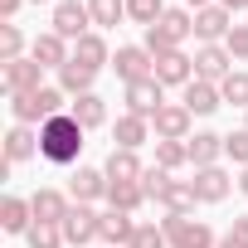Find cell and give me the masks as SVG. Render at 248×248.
<instances>
[{"label": "cell", "mask_w": 248, "mask_h": 248, "mask_svg": "<svg viewBox=\"0 0 248 248\" xmlns=\"http://www.w3.org/2000/svg\"><path fill=\"white\" fill-rule=\"evenodd\" d=\"M83 127L73 122V112H63V117H49L44 127H39V156L49 161V166H73L78 156H83Z\"/></svg>", "instance_id": "obj_1"}, {"label": "cell", "mask_w": 248, "mask_h": 248, "mask_svg": "<svg viewBox=\"0 0 248 248\" xmlns=\"http://www.w3.org/2000/svg\"><path fill=\"white\" fill-rule=\"evenodd\" d=\"M68 102H73V97H68L63 88H49V83H44L39 93H20V97H10V117L20 122V127H34V122L44 127L49 117H63V112H68Z\"/></svg>", "instance_id": "obj_2"}, {"label": "cell", "mask_w": 248, "mask_h": 248, "mask_svg": "<svg viewBox=\"0 0 248 248\" xmlns=\"http://www.w3.org/2000/svg\"><path fill=\"white\" fill-rule=\"evenodd\" d=\"M190 34H195V10L175 5V10H166V15L146 30V39H141V44H146L151 54H170V49H180Z\"/></svg>", "instance_id": "obj_3"}, {"label": "cell", "mask_w": 248, "mask_h": 248, "mask_svg": "<svg viewBox=\"0 0 248 248\" xmlns=\"http://www.w3.org/2000/svg\"><path fill=\"white\" fill-rule=\"evenodd\" d=\"M161 229H166L170 248H219L214 229H209L204 219H195V214H166Z\"/></svg>", "instance_id": "obj_4"}, {"label": "cell", "mask_w": 248, "mask_h": 248, "mask_svg": "<svg viewBox=\"0 0 248 248\" xmlns=\"http://www.w3.org/2000/svg\"><path fill=\"white\" fill-rule=\"evenodd\" d=\"M112 73L122 78V88L127 83H141V78H156V54L146 44H122L112 54Z\"/></svg>", "instance_id": "obj_5"}, {"label": "cell", "mask_w": 248, "mask_h": 248, "mask_svg": "<svg viewBox=\"0 0 248 248\" xmlns=\"http://www.w3.org/2000/svg\"><path fill=\"white\" fill-rule=\"evenodd\" d=\"M0 88H5V97L39 93V88H44V63H34L30 54H25V59H10V63H0Z\"/></svg>", "instance_id": "obj_6"}, {"label": "cell", "mask_w": 248, "mask_h": 248, "mask_svg": "<svg viewBox=\"0 0 248 248\" xmlns=\"http://www.w3.org/2000/svg\"><path fill=\"white\" fill-rule=\"evenodd\" d=\"M88 25H93L88 0H59V5H54V20H49V30H54V34H63L68 44H78L83 34H93Z\"/></svg>", "instance_id": "obj_7"}, {"label": "cell", "mask_w": 248, "mask_h": 248, "mask_svg": "<svg viewBox=\"0 0 248 248\" xmlns=\"http://www.w3.org/2000/svg\"><path fill=\"white\" fill-rule=\"evenodd\" d=\"M63 238H68V248L97 243V238H102V214H97L93 204H73L68 219H63Z\"/></svg>", "instance_id": "obj_8"}, {"label": "cell", "mask_w": 248, "mask_h": 248, "mask_svg": "<svg viewBox=\"0 0 248 248\" xmlns=\"http://www.w3.org/2000/svg\"><path fill=\"white\" fill-rule=\"evenodd\" d=\"M190 122H195V112H190L185 102H166V107L151 117V132H156V141H190V137H195Z\"/></svg>", "instance_id": "obj_9"}, {"label": "cell", "mask_w": 248, "mask_h": 248, "mask_svg": "<svg viewBox=\"0 0 248 248\" xmlns=\"http://www.w3.org/2000/svg\"><path fill=\"white\" fill-rule=\"evenodd\" d=\"M122 102H127V112H132V117H146V122H151V117L166 107V88H161L156 78H141V83H127Z\"/></svg>", "instance_id": "obj_10"}, {"label": "cell", "mask_w": 248, "mask_h": 248, "mask_svg": "<svg viewBox=\"0 0 248 248\" xmlns=\"http://www.w3.org/2000/svg\"><path fill=\"white\" fill-rule=\"evenodd\" d=\"M229 30H233V10H224V5L195 10V39H200V44H224Z\"/></svg>", "instance_id": "obj_11"}, {"label": "cell", "mask_w": 248, "mask_h": 248, "mask_svg": "<svg viewBox=\"0 0 248 248\" xmlns=\"http://www.w3.org/2000/svg\"><path fill=\"white\" fill-rule=\"evenodd\" d=\"M156 83H161V88H185V83H195V59H190L185 49L156 54Z\"/></svg>", "instance_id": "obj_12"}, {"label": "cell", "mask_w": 248, "mask_h": 248, "mask_svg": "<svg viewBox=\"0 0 248 248\" xmlns=\"http://www.w3.org/2000/svg\"><path fill=\"white\" fill-rule=\"evenodd\" d=\"M30 59L59 73V68H63V63L73 59V44H68L63 34H54V30H44V34H34V44H30Z\"/></svg>", "instance_id": "obj_13"}, {"label": "cell", "mask_w": 248, "mask_h": 248, "mask_svg": "<svg viewBox=\"0 0 248 248\" xmlns=\"http://www.w3.org/2000/svg\"><path fill=\"white\" fill-rule=\"evenodd\" d=\"M229 73H233V54H229L224 44H200V54H195V78L224 83Z\"/></svg>", "instance_id": "obj_14"}, {"label": "cell", "mask_w": 248, "mask_h": 248, "mask_svg": "<svg viewBox=\"0 0 248 248\" xmlns=\"http://www.w3.org/2000/svg\"><path fill=\"white\" fill-rule=\"evenodd\" d=\"M68 195H73V204H93V200H107V170L78 166V170L68 175Z\"/></svg>", "instance_id": "obj_15"}, {"label": "cell", "mask_w": 248, "mask_h": 248, "mask_svg": "<svg viewBox=\"0 0 248 248\" xmlns=\"http://www.w3.org/2000/svg\"><path fill=\"white\" fill-rule=\"evenodd\" d=\"M233 185H238V180H233L224 166H204V170H195V195H200V204H219V200H229Z\"/></svg>", "instance_id": "obj_16"}, {"label": "cell", "mask_w": 248, "mask_h": 248, "mask_svg": "<svg viewBox=\"0 0 248 248\" xmlns=\"http://www.w3.org/2000/svg\"><path fill=\"white\" fill-rule=\"evenodd\" d=\"M30 209H34L39 224H63L68 209H73V195H63V190H34L30 195Z\"/></svg>", "instance_id": "obj_17"}, {"label": "cell", "mask_w": 248, "mask_h": 248, "mask_svg": "<svg viewBox=\"0 0 248 248\" xmlns=\"http://www.w3.org/2000/svg\"><path fill=\"white\" fill-rule=\"evenodd\" d=\"M180 93H185L180 102H185L195 117H209V112H219V107H224V93H219V83H204V78H195V83H185Z\"/></svg>", "instance_id": "obj_18"}, {"label": "cell", "mask_w": 248, "mask_h": 248, "mask_svg": "<svg viewBox=\"0 0 248 248\" xmlns=\"http://www.w3.org/2000/svg\"><path fill=\"white\" fill-rule=\"evenodd\" d=\"M112 137H117L122 151H141V146L151 141V122H146V117H132V112H122L117 127H112Z\"/></svg>", "instance_id": "obj_19"}, {"label": "cell", "mask_w": 248, "mask_h": 248, "mask_svg": "<svg viewBox=\"0 0 248 248\" xmlns=\"http://www.w3.org/2000/svg\"><path fill=\"white\" fill-rule=\"evenodd\" d=\"M185 146H190V166H195V170H204V166H219V161H224V137H219V132H195Z\"/></svg>", "instance_id": "obj_20"}, {"label": "cell", "mask_w": 248, "mask_h": 248, "mask_svg": "<svg viewBox=\"0 0 248 248\" xmlns=\"http://www.w3.org/2000/svg\"><path fill=\"white\" fill-rule=\"evenodd\" d=\"M107 180L112 185H127V180H141L146 175V166H141V156L137 151H122V146H112V156H107Z\"/></svg>", "instance_id": "obj_21"}, {"label": "cell", "mask_w": 248, "mask_h": 248, "mask_svg": "<svg viewBox=\"0 0 248 248\" xmlns=\"http://www.w3.org/2000/svg\"><path fill=\"white\" fill-rule=\"evenodd\" d=\"M132 233H137V219H132V214L102 209V243H107V248H132Z\"/></svg>", "instance_id": "obj_22"}, {"label": "cell", "mask_w": 248, "mask_h": 248, "mask_svg": "<svg viewBox=\"0 0 248 248\" xmlns=\"http://www.w3.org/2000/svg\"><path fill=\"white\" fill-rule=\"evenodd\" d=\"M0 229H5V233H30V229H34L30 200H20V195H5V200H0Z\"/></svg>", "instance_id": "obj_23"}, {"label": "cell", "mask_w": 248, "mask_h": 248, "mask_svg": "<svg viewBox=\"0 0 248 248\" xmlns=\"http://www.w3.org/2000/svg\"><path fill=\"white\" fill-rule=\"evenodd\" d=\"M39 151V132L34 127H20V122H15V127L5 132V161L10 166H20V161H30Z\"/></svg>", "instance_id": "obj_24"}, {"label": "cell", "mask_w": 248, "mask_h": 248, "mask_svg": "<svg viewBox=\"0 0 248 248\" xmlns=\"http://www.w3.org/2000/svg\"><path fill=\"white\" fill-rule=\"evenodd\" d=\"M146 200H151V195H146V185H141V180H127V185H112V180H107V204H112V209H122V214H137Z\"/></svg>", "instance_id": "obj_25"}, {"label": "cell", "mask_w": 248, "mask_h": 248, "mask_svg": "<svg viewBox=\"0 0 248 248\" xmlns=\"http://www.w3.org/2000/svg\"><path fill=\"white\" fill-rule=\"evenodd\" d=\"M68 112H73V122H78L83 132H93V127H102V122H107V102H102L97 93L73 97V102H68Z\"/></svg>", "instance_id": "obj_26"}, {"label": "cell", "mask_w": 248, "mask_h": 248, "mask_svg": "<svg viewBox=\"0 0 248 248\" xmlns=\"http://www.w3.org/2000/svg\"><path fill=\"white\" fill-rule=\"evenodd\" d=\"M73 63H83V68H102V63H112V49H107V39L102 34H83L78 44H73Z\"/></svg>", "instance_id": "obj_27"}, {"label": "cell", "mask_w": 248, "mask_h": 248, "mask_svg": "<svg viewBox=\"0 0 248 248\" xmlns=\"http://www.w3.org/2000/svg\"><path fill=\"white\" fill-rule=\"evenodd\" d=\"M195 204H200V195H195V180H170V190H166L161 209H166V214H195Z\"/></svg>", "instance_id": "obj_28"}, {"label": "cell", "mask_w": 248, "mask_h": 248, "mask_svg": "<svg viewBox=\"0 0 248 248\" xmlns=\"http://www.w3.org/2000/svg\"><path fill=\"white\" fill-rule=\"evenodd\" d=\"M93 78H97V73H93V68H83V63H73V59L59 68V88H63L68 97H83V93H93Z\"/></svg>", "instance_id": "obj_29"}, {"label": "cell", "mask_w": 248, "mask_h": 248, "mask_svg": "<svg viewBox=\"0 0 248 248\" xmlns=\"http://www.w3.org/2000/svg\"><path fill=\"white\" fill-rule=\"evenodd\" d=\"M88 10H93L97 30H117L122 20H127V0H88Z\"/></svg>", "instance_id": "obj_30"}, {"label": "cell", "mask_w": 248, "mask_h": 248, "mask_svg": "<svg viewBox=\"0 0 248 248\" xmlns=\"http://www.w3.org/2000/svg\"><path fill=\"white\" fill-rule=\"evenodd\" d=\"M156 166H161V170L190 166V146H185V141H156Z\"/></svg>", "instance_id": "obj_31"}, {"label": "cell", "mask_w": 248, "mask_h": 248, "mask_svg": "<svg viewBox=\"0 0 248 248\" xmlns=\"http://www.w3.org/2000/svg\"><path fill=\"white\" fill-rule=\"evenodd\" d=\"M25 243H30V248H63L68 238H63V224H39V219H34V229L25 233Z\"/></svg>", "instance_id": "obj_32"}, {"label": "cell", "mask_w": 248, "mask_h": 248, "mask_svg": "<svg viewBox=\"0 0 248 248\" xmlns=\"http://www.w3.org/2000/svg\"><path fill=\"white\" fill-rule=\"evenodd\" d=\"M10 59H25V30L20 25H0V63H10Z\"/></svg>", "instance_id": "obj_33"}, {"label": "cell", "mask_w": 248, "mask_h": 248, "mask_svg": "<svg viewBox=\"0 0 248 248\" xmlns=\"http://www.w3.org/2000/svg\"><path fill=\"white\" fill-rule=\"evenodd\" d=\"M166 15V0H127V20H137L141 30H151Z\"/></svg>", "instance_id": "obj_34"}, {"label": "cell", "mask_w": 248, "mask_h": 248, "mask_svg": "<svg viewBox=\"0 0 248 248\" xmlns=\"http://www.w3.org/2000/svg\"><path fill=\"white\" fill-rule=\"evenodd\" d=\"M219 93H224V102H233V107L248 112V73H243V68H233V73L219 83Z\"/></svg>", "instance_id": "obj_35"}, {"label": "cell", "mask_w": 248, "mask_h": 248, "mask_svg": "<svg viewBox=\"0 0 248 248\" xmlns=\"http://www.w3.org/2000/svg\"><path fill=\"white\" fill-rule=\"evenodd\" d=\"M141 185H146V195H151V200L161 204V200H166V190H170V170H161V166H146Z\"/></svg>", "instance_id": "obj_36"}, {"label": "cell", "mask_w": 248, "mask_h": 248, "mask_svg": "<svg viewBox=\"0 0 248 248\" xmlns=\"http://www.w3.org/2000/svg\"><path fill=\"white\" fill-rule=\"evenodd\" d=\"M132 248H170V238H166V229H156V224H137Z\"/></svg>", "instance_id": "obj_37"}, {"label": "cell", "mask_w": 248, "mask_h": 248, "mask_svg": "<svg viewBox=\"0 0 248 248\" xmlns=\"http://www.w3.org/2000/svg\"><path fill=\"white\" fill-rule=\"evenodd\" d=\"M224 156H229V161H238V166H248V127H238V132H229V137H224Z\"/></svg>", "instance_id": "obj_38"}, {"label": "cell", "mask_w": 248, "mask_h": 248, "mask_svg": "<svg viewBox=\"0 0 248 248\" xmlns=\"http://www.w3.org/2000/svg\"><path fill=\"white\" fill-rule=\"evenodd\" d=\"M224 49H229L233 59H248V25H233L229 39H224Z\"/></svg>", "instance_id": "obj_39"}, {"label": "cell", "mask_w": 248, "mask_h": 248, "mask_svg": "<svg viewBox=\"0 0 248 248\" xmlns=\"http://www.w3.org/2000/svg\"><path fill=\"white\" fill-rule=\"evenodd\" d=\"M219 248H248V219H233L229 233L219 238Z\"/></svg>", "instance_id": "obj_40"}, {"label": "cell", "mask_w": 248, "mask_h": 248, "mask_svg": "<svg viewBox=\"0 0 248 248\" xmlns=\"http://www.w3.org/2000/svg\"><path fill=\"white\" fill-rule=\"evenodd\" d=\"M25 5V0H0V15H5V20H15V10Z\"/></svg>", "instance_id": "obj_41"}, {"label": "cell", "mask_w": 248, "mask_h": 248, "mask_svg": "<svg viewBox=\"0 0 248 248\" xmlns=\"http://www.w3.org/2000/svg\"><path fill=\"white\" fill-rule=\"evenodd\" d=\"M224 10H248V0H219Z\"/></svg>", "instance_id": "obj_42"}, {"label": "cell", "mask_w": 248, "mask_h": 248, "mask_svg": "<svg viewBox=\"0 0 248 248\" xmlns=\"http://www.w3.org/2000/svg\"><path fill=\"white\" fill-rule=\"evenodd\" d=\"M238 190H243V195H248V166H243V175H238Z\"/></svg>", "instance_id": "obj_43"}, {"label": "cell", "mask_w": 248, "mask_h": 248, "mask_svg": "<svg viewBox=\"0 0 248 248\" xmlns=\"http://www.w3.org/2000/svg\"><path fill=\"white\" fill-rule=\"evenodd\" d=\"M185 5H195V10H204V5H209V0H185Z\"/></svg>", "instance_id": "obj_44"}, {"label": "cell", "mask_w": 248, "mask_h": 248, "mask_svg": "<svg viewBox=\"0 0 248 248\" xmlns=\"http://www.w3.org/2000/svg\"><path fill=\"white\" fill-rule=\"evenodd\" d=\"M30 5H44V0H30Z\"/></svg>", "instance_id": "obj_45"}, {"label": "cell", "mask_w": 248, "mask_h": 248, "mask_svg": "<svg viewBox=\"0 0 248 248\" xmlns=\"http://www.w3.org/2000/svg\"><path fill=\"white\" fill-rule=\"evenodd\" d=\"M243 127H248V122H243Z\"/></svg>", "instance_id": "obj_46"}]
</instances>
